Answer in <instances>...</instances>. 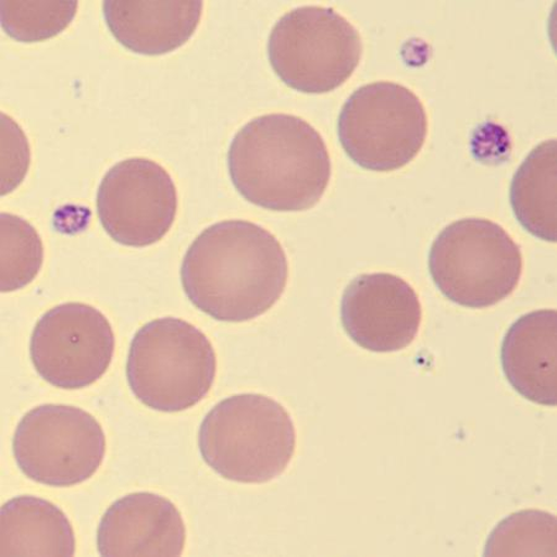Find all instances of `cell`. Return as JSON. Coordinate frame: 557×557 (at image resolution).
<instances>
[{
    "mask_svg": "<svg viewBox=\"0 0 557 557\" xmlns=\"http://www.w3.org/2000/svg\"><path fill=\"white\" fill-rule=\"evenodd\" d=\"M215 372L210 339L184 320L148 322L133 337L127 379L133 394L150 409L178 412L195 407L211 391Z\"/></svg>",
    "mask_w": 557,
    "mask_h": 557,
    "instance_id": "cell-4",
    "label": "cell"
},
{
    "mask_svg": "<svg viewBox=\"0 0 557 557\" xmlns=\"http://www.w3.org/2000/svg\"><path fill=\"white\" fill-rule=\"evenodd\" d=\"M556 140L530 152L511 182L510 203L517 220L534 237L552 242L556 233Z\"/></svg>",
    "mask_w": 557,
    "mask_h": 557,
    "instance_id": "cell-16",
    "label": "cell"
},
{
    "mask_svg": "<svg viewBox=\"0 0 557 557\" xmlns=\"http://www.w3.org/2000/svg\"><path fill=\"white\" fill-rule=\"evenodd\" d=\"M13 454L26 478L51 487H71L100 469L106 435L87 411L47 404L23 417L15 430Z\"/></svg>",
    "mask_w": 557,
    "mask_h": 557,
    "instance_id": "cell-8",
    "label": "cell"
},
{
    "mask_svg": "<svg viewBox=\"0 0 557 557\" xmlns=\"http://www.w3.org/2000/svg\"><path fill=\"white\" fill-rule=\"evenodd\" d=\"M202 2H104V20L123 47L157 57L183 47L195 34Z\"/></svg>",
    "mask_w": 557,
    "mask_h": 557,
    "instance_id": "cell-14",
    "label": "cell"
},
{
    "mask_svg": "<svg viewBox=\"0 0 557 557\" xmlns=\"http://www.w3.org/2000/svg\"><path fill=\"white\" fill-rule=\"evenodd\" d=\"M115 338L101 311L83 302L49 310L36 323L30 341L32 362L44 381L57 388L83 389L110 368Z\"/></svg>",
    "mask_w": 557,
    "mask_h": 557,
    "instance_id": "cell-9",
    "label": "cell"
},
{
    "mask_svg": "<svg viewBox=\"0 0 557 557\" xmlns=\"http://www.w3.org/2000/svg\"><path fill=\"white\" fill-rule=\"evenodd\" d=\"M289 265L271 232L248 221L206 228L186 251L187 298L214 320L245 322L272 309L285 290Z\"/></svg>",
    "mask_w": 557,
    "mask_h": 557,
    "instance_id": "cell-1",
    "label": "cell"
},
{
    "mask_svg": "<svg viewBox=\"0 0 557 557\" xmlns=\"http://www.w3.org/2000/svg\"><path fill=\"white\" fill-rule=\"evenodd\" d=\"M97 210L102 227L119 244L136 248L154 245L176 219L174 180L156 161L123 160L104 175Z\"/></svg>",
    "mask_w": 557,
    "mask_h": 557,
    "instance_id": "cell-10",
    "label": "cell"
},
{
    "mask_svg": "<svg viewBox=\"0 0 557 557\" xmlns=\"http://www.w3.org/2000/svg\"><path fill=\"white\" fill-rule=\"evenodd\" d=\"M2 556H74L70 520L51 502L20 496L2 507Z\"/></svg>",
    "mask_w": 557,
    "mask_h": 557,
    "instance_id": "cell-15",
    "label": "cell"
},
{
    "mask_svg": "<svg viewBox=\"0 0 557 557\" xmlns=\"http://www.w3.org/2000/svg\"><path fill=\"white\" fill-rule=\"evenodd\" d=\"M228 170L233 185L250 203L298 212L322 199L332 165L325 140L307 121L267 114L247 123L233 138Z\"/></svg>",
    "mask_w": 557,
    "mask_h": 557,
    "instance_id": "cell-2",
    "label": "cell"
},
{
    "mask_svg": "<svg viewBox=\"0 0 557 557\" xmlns=\"http://www.w3.org/2000/svg\"><path fill=\"white\" fill-rule=\"evenodd\" d=\"M428 115L409 88L394 83L359 87L343 107L338 139L357 165L371 172H395L424 147Z\"/></svg>",
    "mask_w": 557,
    "mask_h": 557,
    "instance_id": "cell-7",
    "label": "cell"
},
{
    "mask_svg": "<svg viewBox=\"0 0 557 557\" xmlns=\"http://www.w3.org/2000/svg\"><path fill=\"white\" fill-rule=\"evenodd\" d=\"M44 247L39 233L15 214H2V292L23 289L39 274Z\"/></svg>",
    "mask_w": 557,
    "mask_h": 557,
    "instance_id": "cell-17",
    "label": "cell"
},
{
    "mask_svg": "<svg viewBox=\"0 0 557 557\" xmlns=\"http://www.w3.org/2000/svg\"><path fill=\"white\" fill-rule=\"evenodd\" d=\"M185 543V523L174 503L150 492L115 500L97 532L101 556H180Z\"/></svg>",
    "mask_w": 557,
    "mask_h": 557,
    "instance_id": "cell-12",
    "label": "cell"
},
{
    "mask_svg": "<svg viewBox=\"0 0 557 557\" xmlns=\"http://www.w3.org/2000/svg\"><path fill=\"white\" fill-rule=\"evenodd\" d=\"M421 319L418 294L394 274L359 275L346 287L341 302L346 334L371 352H397L410 346Z\"/></svg>",
    "mask_w": 557,
    "mask_h": 557,
    "instance_id": "cell-11",
    "label": "cell"
},
{
    "mask_svg": "<svg viewBox=\"0 0 557 557\" xmlns=\"http://www.w3.org/2000/svg\"><path fill=\"white\" fill-rule=\"evenodd\" d=\"M77 2H2V26L13 39L42 41L64 32L74 21Z\"/></svg>",
    "mask_w": 557,
    "mask_h": 557,
    "instance_id": "cell-18",
    "label": "cell"
},
{
    "mask_svg": "<svg viewBox=\"0 0 557 557\" xmlns=\"http://www.w3.org/2000/svg\"><path fill=\"white\" fill-rule=\"evenodd\" d=\"M557 314L539 310L518 319L503 339L500 362L511 386L525 399L555 407Z\"/></svg>",
    "mask_w": 557,
    "mask_h": 557,
    "instance_id": "cell-13",
    "label": "cell"
},
{
    "mask_svg": "<svg viewBox=\"0 0 557 557\" xmlns=\"http://www.w3.org/2000/svg\"><path fill=\"white\" fill-rule=\"evenodd\" d=\"M361 35L332 8L301 7L275 24L268 57L283 83L302 94L334 91L361 61Z\"/></svg>",
    "mask_w": 557,
    "mask_h": 557,
    "instance_id": "cell-6",
    "label": "cell"
},
{
    "mask_svg": "<svg viewBox=\"0 0 557 557\" xmlns=\"http://www.w3.org/2000/svg\"><path fill=\"white\" fill-rule=\"evenodd\" d=\"M429 269L445 298L463 308L487 309L517 289L523 256L499 224L463 219L440 233L430 249Z\"/></svg>",
    "mask_w": 557,
    "mask_h": 557,
    "instance_id": "cell-5",
    "label": "cell"
},
{
    "mask_svg": "<svg viewBox=\"0 0 557 557\" xmlns=\"http://www.w3.org/2000/svg\"><path fill=\"white\" fill-rule=\"evenodd\" d=\"M199 446L203 461L223 479L265 483L289 466L296 431L282 404L262 394H239L206 416Z\"/></svg>",
    "mask_w": 557,
    "mask_h": 557,
    "instance_id": "cell-3",
    "label": "cell"
}]
</instances>
